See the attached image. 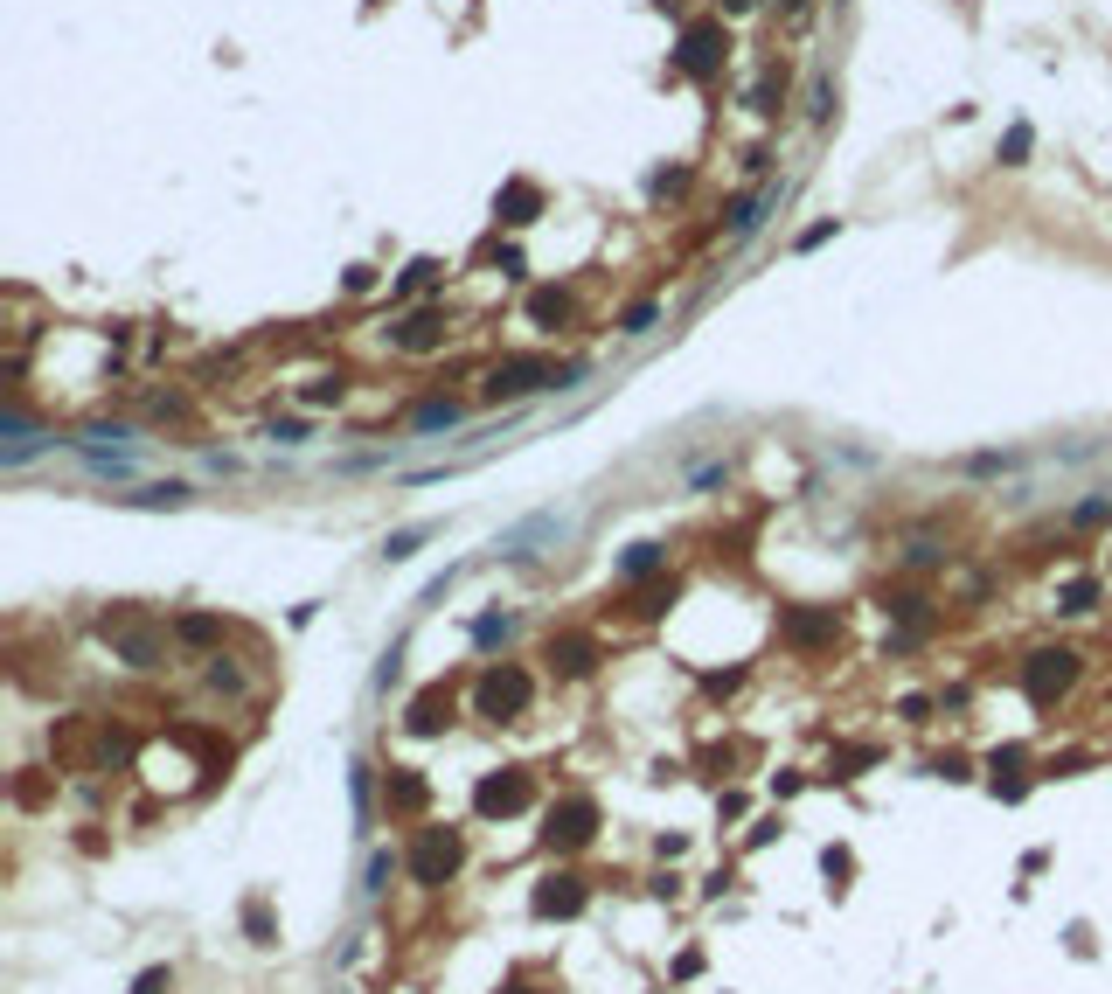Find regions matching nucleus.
Returning <instances> with one entry per match:
<instances>
[{"mask_svg": "<svg viewBox=\"0 0 1112 994\" xmlns=\"http://www.w3.org/2000/svg\"><path fill=\"white\" fill-rule=\"evenodd\" d=\"M195 494L181 487V480H146V487H133V494H119V508H188Z\"/></svg>", "mask_w": 1112, "mask_h": 994, "instance_id": "12", "label": "nucleus"}, {"mask_svg": "<svg viewBox=\"0 0 1112 994\" xmlns=\"http://www.w3.org/2000/svg\"><path fill=\"white\" fill-rule=\"evenodd\" d=\"M445 723H452V696H445V689H431V696H417L411 703V730L417 737H431V730H445Z\"/></svg>", "mask_w": 1112, "mask_h": 994, "instance_id": "14", "label": "nucleus"}, {"mask_svg": "<svg viewBox=\"0 0 1112 994\" xmlns=\"http://www.w3.org/2000/svg\"><path fill=\"white\" fill-rule=\"evenodd\" d=\"M480 390H487L494 404H501V397H536V390H563V369H556L550 355H501Z\"/></svg>", "mask_w": 1112, "mask_h": 994, "instance_id": "1", "label": "nucleus"}, {"mask_svg": "<svg viewBox=\"0 0 1112 994\" xmlns=\"http://www.w3.org/2000/svg\"><path fill=\"white\" fill-rule=\"evenodd\" d=\"M459 418H466V411H459L452 397H431V404H417V411H411V425H417V431H452Z\"/></svg>", "mask_w": 1112, "mask_h": 994, "instance_id": "18", "label": "nucleus"}, {"mask_svg": "<svg viewBox=\"0 0 1112 994\" xmlns=\"http://www.w3.org/2000/svg\"><path fill=\"white\" fill-rule=\"evenodd\" d=\"M501 209H508V223H529V209H536V188H529V181H515V188L501 195Z\"/></svg>", "mask_w": 1112, "mask_h": 994, "instance_id": "26", "label": "nucleus"}, {"mask_svg": "<svg viewBox=\"0 0 1112 994\" xmlns=\"http://www.w3.org/2000/svg\"><path fill=\"white\" fill-rule=\"evenodd\" d=\"M1071 675H1078V654H1071V647H1043V654H1029V661H1022V689H1029L1036 703L1064 696V689H1071Z\"/></svg>", "mask_w": 1112, "mask_h": 994, "instance_id": "4", "label": "nucleus"}, {"mask_svg": "<svg viewBox=\"0 0 1112 994\" xmlns=\"http://www.w3.org/2000/svg\"><path fill=\"white\" fill-rule=\"evenodd\" d=\"M508 633H515V619H508V612H480V619H473V647H501Z\"/></svg>", "mask_w": 1112, "mask_h": 994, "instance_id": "24", "label": "nucleus"}, {"mask_svg": "<svg viewBox=\"0 0 1112 994\" xmlns=\"http://www.w3.org/2000/svg\"><path fill=\"white\" fill-rule=\"evenodd\" d=\"M438 334H445V313H411L404 327H397V348H411V355H424V348H438Z\"/></svg>", "mask_w": 1112, "mask_h": 994, "instance_id": "13", "label": "nucleus"}, {"mask_svg": "<svg viewBox=\"0 0 1112 994\" xmlns=\"http://www.w3.org/2000/svg\"><path fill=\"white\" fill-rule=\"evenodd\" d=\"M779 633H786L793 647H821V640L841 633V619H834V612H786V619H779Z\"/></svg>", "mask_w": 1112, "mask_h": 994, "instance_id": "9", "label": "nucleus"}, {"mask_svg": "<svg viewBox=\"0 0 1112 994\" xmlns=\"http://www.w3.org/2000/svg\"><path fill=\"white\" fill-rule=\"evenodd\" d=\"M1092 605H1099V584H1092V577L1064 584V612H1092Z\"/></svg>", "mask_w": 1112, "mask_h": 994, "instance_id": "30", "label": "nucleus"}, {"mask_svg": "<svg viewBox=\"0 0 1112 994\" xmlns=\"http://www.w3.org/2000/svg\"><path fill=\"white\" fill-rule=\"evenodd\" d=\"M306 404H341V383H334V376H327V383H313V390H306Z\"/></svg>", "mask_w": 1112, "mask_h": 994, "instance_id": "36", "label": "nucleus"}, {"mask_svg": "<svg viewBox=\"0 0 1112 994\" xmlns=\"http://www.w3.org/2000/svg\"><path fill=\"white\" fill-rule=\"evenodd\" d=\"M202 682H209V689H216V696H244V689H251V675H244V668H237V661H223V654H216V661H209V675H202Z\"/></svg>", "mask_w": 1112, "mask_h": 994, "instance_id": "21", "label": "nucleus"}, {"mask_svg": "<svg viewBox=\"0 0 1112 994\" xmlns=\"http://www.w3.org/2000/svg\"><path fill=\"white\" fill-rule=\"evenodd\" d=\"M63 445H70L98 480H133V459H126V452H105V445H91V438H63Z\"/></svg>", "mask_w": 1112, "mask_h": 994, "instance_id": "11", "label": "nucleus"}, {"mask_svg": "<svg viewBox=\"0 0 1112 994\" xmlns=\"http://www.w3.org/2000/svg\"><path fill=\"white\" fill-rule=\"evenodd\" d=\"M272 438H278V445H299V438H306V425H299V418H285V425H272Z\"/></svg>", "mask_w": 1112, "mask_h": 994, "instance_id": "38", "label": "nucleus"}, {"mask_svg": "<svg viewBox=\"0 0 1112 994\" xmlns=\"http://www.w3.org/2000/svg\"><path fill=\"white\" fill-rule=\"evenodd\" d=\"M174 640H181V647H216V640H223V619H216V612H188V619H174Z\"/></svg>", "mask_w": 1112, "mask_h": 994, "instance_id": "15", "label": "nucleus"}, {"mask_svg": "<svg viewBox=\"0 0 1112 994\" xmlns=\"http://www.w3.org/2000/svg\"><path fill=\"white\" fill-rule=\"evenodd\" d=\"M459 855H466L459 828H417V842H411V876H417V883H445V876L459 869Z\"/></svg>", "mask_w": 1112, "mask_h": 994, "instance_id": "2", "label": "nucleus"}, {"mask_svg": "<svg viewBox=\"0 0 1112 994\" xmlns=\"http://www.w3.org/2000/svg\"><path fill=\"white\" fill-rule=\"evenodd\" d=\"M529 313H536V320H563V292H536Z\"/></svg>", "mask_w": 1112, "mask_h": 994, "instance_id": "33", "label": "nucleus"}, {"mask_svg": "<svg viewBox=\"0 0 1112 994\" xmlns=\"http://www.w3.org/2000/svg\"><path fill=\"white\" fill-rule=\"evenodd\" d=\"M431 543V522H417V529H397L390 543H383V564H404V557H417Z\"/></svg>", "mask_w": 1112, "mask_h": 994, "instance_id": "22", "label": "nucleus"}, {"mask_svg": "<svg viewBox=\"0 0 1112 994\" xmlns=\"http://www.w3.org/2000/svg\"><path fill=\"white\" fill-rule=\"evenodd\" d=\"M473 800H480V814H522V807L536 800V786H529L522 772H508V779H480Z\"/></svg>", "mask_w": 1112, "mask_h": 994, "instance_id": "7", "label": "nucleus"}, {"mask_svg": "<svg viewBox=\"0 0 1112 994\" xmlns=\"http://www.w3.org/2000/svg\"><path fill=\"white\" fill-rule=\"evenodd\" d=\"M1029 146H1036V133H1029V126H1008V140H1001V160H1008V167H1022V160H1029Z\"/></svg>", "mask_w": 1112, "mask_h": 994, "instance_id": "29", "label": "nucleus"}, {"mask_svg": "<svg viewBox=\"0 0 1112 994\" xmlns=\"http://www.w3.org/2000/svg\"><path fill=\"white\" fill-rule=\"evenodd\" d=\"M828 112H834V84L821 77V84H814V119H828Z\"/></svg>", "mask_w": 1112, "mask_h": 994, "instance_id": "37", "label": "nucleus"}, {"mask_svg": "<svg viewBox=\"0 0 1112 994\" xmlns=\"http://www.w3.org/2000/svg\"><path fill=\"white\" fill-rule=\"evenodd\" d=\"M723 28L716 21H695V28H682V49H675V63L689 70V77H716V63H723Z\"/></svg>", "mask_w": 1112, "mask_h": 994, "instance_id": "5", "label": "nucleus"}, {"mask_svg": "<svg viewBox=\"0 0 1112 994\" xmlns=\"http://www.w3.org/2000/svg\"><path fill=\"white\" fill-rule=\"evenodd\" d=\"M424 807H431V786L417 772H390V821H411Z\"/></svg>", "mask_w": 1112, "mask_h": 994, "instance_id": "10", "label": "nucleus"}, {"mask_svg": "<svg viewBox=\"0 0 1112 994\" xmlns=\"http://www.w3.org/2000/svg\"><path fill=\"white\" fill-rule=\"evenodd\" d=\"M105 633H112V647H119V661L126 668H160L167 661V633H133V619L119 612V619H105Z\"/></svg>", "mask_w": 1112, "mask_h": 994, "instance_id": "6", "label": "nucleus"}, {"mask_svg": "<svg viewBox=\"0 0 1112 994\" xmlns=\"http://www.w3.org/2000/svg\"><path fill=\"white\" fill-rule=\"evenodd\" d=\"M1112 522V501H1085V508H1078V529H1106Z\"/></svg>", "mask_w": 1112, "mask_h": 994, "instance_id": "32", "label": "nucleus"}, {"mask_svg": "<svg viewBox=\"0 0 1112 994\" xmlns=\"http://www.w3.org/2000/svg\"><path fill=\"white\" fill-rule=\"evenodd\" d=\"M160 988H174V974H167V967H146V974L133 981V994H160Z\"/></svg>", "mask_w": 1112, "mask_h": 994, "instance_id": "34", "label": "nucleus"}, {"mask_svg": "<svg viewBox=\"0 0 1112 994\" xmlns=\"http://www.w3.org/2000/svg\"><path fill=\"white\" fill-rule=\"evenodd\" d=\"M925 605H932L925 591H897V598H883V612H890V619H911V626H925Z\"/></svg>", "mask_w": 1112, "mask_h": 994, "instance_id": "25", "label": "nucleus"}, {"mask_svg": "<svg viewBox=\"0 0 1112 994\" xmlns=\"http://www.w3.org/2000/svg\"><path fill=\"white\" fill-rule=\"evenodd\" d=\"M654 320H661V306H654V299H640V306H626V313H619V334H647Z\"/></svg>", "mask_w": 1112, "mask_h": 994, "instance_id": "27", "label": "nucleus"}, {"mask_svg": "<svg viewBox=\"0 0 1112 994\" xmlns=\"http://www.w3.org/2000/svg\"><path fill=\"white\" fill-rule=\"evenodd\" d=\"M591 654H598V647H591V640H577V633H570V640H556V647H550V661H556V668H563V675H591Z\"/></svg>", "mask_w": 1112, "mask_h": 994, "instance_id": "19", "label": "nucleus"}, {"mask_svg": "<svg viewBox=\"0 0 1112 994\" xmlns=\"http://www.w3.org/2000/svg\"><path fill=\"white\" fill-rule=\"evenodd\" d=\"M536 904L556 911V918H570V911H584V890H577V876H556L550 890H536Z\"/></svg>", "mask_w": 1112, "mask_h": 994, "instance_id": "16", "label": "nucleus"}, {"mask_svg": "<svg viewBox=\"0 0 1112 994\" xmlns=\"http://www.w3.org/2000/svg\"><path fill=\"white\" fill-rule=\"evenodd\" d=\"M438 279V265H431V258H417L411 272H404V279H397V299H411V292H424V285Z\"/></svg>", "mask_w": 1112, "mask_h": 994, "instance_id": "31", "label": "nucleus"}, {"mask_svg": "<svg viewBox=\"0 0 1112 994\" xmlns=\"http://www.w3.org/2000/svg\"><path fill=\"white\" fill-rule=\"evenodd\" d=\"M765 209H772V188H758V195H744V202L730 209V237H751V230L765 223Z\"/></svg>", "mask_w": 1112, "mask_h": 994, "instance_id": "17", "label": "nucleus"}, {"mask_svg": "<svg viewBox=\"0 0 1112 994\" xmlns=\"http://www.w3.org/2000/svg\"><path fill=\"white\" fill-rule=\"evenodd\" d=\"M591 821H598V800L570 793V800L550 814V842H584V835H591Z\"/></svg>", "mask_w": 1112, "mask_h": 994, "instance_id": "8", "label": "nucleus"}, {"mask_svg": "<svg viewBox=\"0 0 1112 994\" xmlns=\"http://www.w3.org/2000/svg\"><path fill=\"white\" fill-rule=\"evenodd\" d=\"M529 696H536V682H529V668H487L480 675V716H515L529 710Z\"/></svg>", "mask_w": 1112, "mask_h": 994, "instance_id": "3", "label": "nucleus"}, {"mask_svg": "<svg viewBox=\"0 0 1112 994\" xmlns=\"http://www.w3.org/2000/svg\"><path fill=\"white\" fill-rule=\"evenodd\" d=\"M723 7H730V14H737V7H751V0H723Z\"/></svg>", "mask_w": 1112, "mask_h": 994, "instance_id": "39", "label": "nucleus"}, {"mask_svg": "<svg viewBox=\"0 0 1112 994\" xmlns=\"http://www.w3.org/2000/svg\"><path fill=\"white\" fill-rule=\"evenodd\" d=\"M1008 466H1015V452H973V459H967L973 480H994V473H1008Z\"/></svg>", "mask_w": 1112, "mask_h": 994, "instance_id": "28", "label": "nucleus"}, {"mask_svg": "<svg viewBox=\"0 0 1112 994\" xmlns=\"http://www.w3.org/2000/svg\"><path fill=\"white\" fill-rule=\"evenodd\" d=\"M348 786H355V814L369 821V765H355V779H348Z\"/></svg>", "mask_w": 1112, "mask_h": 994, "instance_id": "35", "label": "nucleus"}, {"mask_svg": "<svg viewBox=\"0 0 1112 994\" xmlns=\"http://www.w3.org/2000/svg\"><path fill=\"white\" fill-rule=\"evenodd\" d=\"M654 570H661V543H633L619 557V577H654Z\"/></svg>", "mask_w": 1112, "mask_h": 994, "instance_id": "23", "label": "nucleus"}, {"mask_svg": "<svg viewBox=\"0 0 1112 994\" xmlns=\"http://www.w3.org/2000/svg\"><path fill=\"white\" fill-rule=\"evenodd\" d=\"M397 869H404V855H397V849H376V855H369V869H362V890H369V897H383Z\"/></svg>", "mask_w": 1112, "mask_h": 994, "instance_id": "20", "label": "nucleus"}]
</instances>
